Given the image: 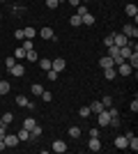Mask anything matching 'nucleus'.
Returning a JSON list of instances; mask_svg holds the SVG:
<instances>
[{"instance_id":"f257e3e1","label":"nucleus","mask_w":138,"mask_h":154,"mask_svg":"<svg viewBox=\"0 0 138 154\" xmlns=\"http://www.w3.org/2000/svg\"><path fill=\"white\" fill-rule=\"evenodd\" d=\"M16 103H19L21 108H30V110H35V103L30 101L26 94H19V97H16Z\"/></svg>"},{"instance_id":"f03ea898","label":"nucleus","mask_w":138,"mask_h":154,"mask_svg":"<svg viewBox=\"0 0 138 154\" xmlns=\"http://www.w3.org/2000/svg\"><path fill=\"white\" fill-rule=\"evenodd\" d=\"M97 122H99V127H108V124H111V115L106 113V108L101 110V113H97Z\"/></svg>"},{"instance_id":"7ed1b4c3","label":"nucleus","mask_w":138,"mask_h":154,"mask_svg":"<svg viewBox=\"0 0 138 154\" xmlns=\"http://www.w3.org/2000/svg\"><path fill=\"white\" fill-rule=\"evenodd\" d=\"M122 35H124V37H138V28L133 26V23H127V26L122 28Z\"/></svg>"},{"instance_id":"20e7f679","label":"nucleus","mask_w":138,"mask_h":154,"mask_svg":"<svg viewBox=\"0 0 138 154\" xmlns=\"http://www.w3.org/2000/svg\"><path fill=\"white\" fill-rule=\"evenodd\" d=\"M113 44L118 46V48H122V46H127V44H129V37H124L122 32H120V35H113Z\"/></svg>"},{"instance_id":"39448f33","label":"nucleus","mask_w":138,"mask_h":154,"mask_svg":"<svg viewBox=\"0 0 138 154\" xmlns=\"http://www.w3.org/2000/svg\"><path fill=\"white\" fill-rule=\"evenodd\" d=\"M65 67H67V62L62 58H55V60H51V69H55L60 74V71H65Z\"/></svg>"},{"instance_id":"423d86ee","label":"nucleus","mask_w":138,"mask_h":154,"mask_svg":"<svg viewBox=\"0 0 138 154\" xmlns=\"http://www.w3.org/2000/svg\"><path fill=\"white\" fill-rule=\"evenodd\" d=\"M51 149H53V152H58V154H62V152H67L69 147H67V143H65V140H53Z\"/></svg>"},{"instance_id":"0eeeda50","label":"nucleus","mask_w":138,"mask_h":154,"mask_svg":"<svg viewBox=\"0 0 138 154\" xmlns=\"http://www.w3.org/2000/svg\"><path fill=\"white\" fill-rule=\"evenodd\" d=\"M9 74H12V76H16V78H21V76H26V67H23V64H14L12 69H9Z\"/></svg>"},{"instance_id":"6e6552de","label":"nucleus","mask_w":138,"mask_h":154,"mask_svg":"<svg viewBox=\"0 0 138 154\" xmlns=\"http://www.w3.org/2000/svg\"><path fill=\"white\" fill-rule=\"evenodd\" d=\"M19 136H12V134H5V145L7 147H16V145H19Z\"/></svg>"},{"instance_id":"1a4fd4ad","label":"nucleus","mask_w":138,"mask_h":154,"mask_svg":"<svg viewBox=\"0 0 138 154\" xmlns=\"http://www.w3.org/2000/svg\"><path fill=\"white\" fill-rule=\"evenodd\" d=\"M87 149H90V152H101V143H99V138H90Z\"/></svg>"},{"instance_id":"9d476101","label":"nucleus","mask_w":138,"mask_h":154,"mask_svg":"<svg viewBox=\"0 0 138 154\" xmlns=\"http://www.w3.org/2000/svg\"><path fill=\"white\" fill-rule=\"evenodd\" d=\"M39 35H41V39H55V32H53V28H48V26L41 28Z\"/></svg>"},{"instance_id":"9b49d317","label":"nucleus","mask_w":138,"mask_h":154,"mask_svg":"<svg viewBox=\"0 0 138 154\" xmlns=\"http://www.w3.org/2000/svg\"><path fill=\"white\" fill-rule=\"evenodd\" d=\"M127 62L131 64V69L136 71V67H138V51H131V55L127 58Z\"/></svg>"},{"instance_id":"f8f14e48","label":"nucleus","mask_w":138,"mask_h":154,"mask_svg":"<svg viewBox=\"0 0 138 154\" xmlns=\"http://www.w3.org/2000/svg\"><path fill=\"white\" fill-rule=\"evenodd\" d=\"M32 37H37V30H35L32 26L23 28V39H32Z\"/></svg>"},{"instance_id":"ddd939ff","label":"nucleus","mask_w":138,"mask_h":154,"mask_svg":"<svg viewBox=\"0 0 138 154\" xmlns=\"http://www.w3.org/2000/svg\"><path fill=\"white\" fill-rule=\"evenodd\" d=\"M39 136H41V127H39V124H35V127L30 129V140H37Z\"/></svg>"},{"instance_id":"4468645a","label":"nucleus","mask_w":138,"mask_h":154,"mask_svg":"<svg viewBox=\"0 0 138 154\" xmlns=\"http://www.w3.org/2000/svg\"><path fill=\"white\" fill-rule=\"evenodd\" d=\"M99 67H101V69H108V67H115V64H113V60L108 58V55H104V58L99 60Z\"/></svg>"},{"instance_id":"2eb2a0df","label":"nucleus","mask_w":138,"mask_h":154,"mask_svg":"<svg viewBox=\"0 0 138 154\" xmlns=\"http://www.w3.org/2000/svg\"><path fill=\"white\" fill-rule=\"evenodd\" d=\"M101 110H104V103H101V101H92L90 103V113L97 115V113H101Z\"/></svg>"},{"instance_id":"dca6fc26","label":"nucleus","mask_w":138,"mask_h":154,"mask_svg":"<svg viewBox=\"0 0 138 154\" xmlns=\"http://www.w3.org/2000/svg\"><path fill=\"white\" fill-rule=\"evenodd\" d=\"M26 60H28V62H37V60H39V53L35 51V48H32V51H26Z\"/></svg>"},{"instance_id":"f3484780","label":"nucleus","mask_w":138,"mask_h":154,"mask_svg":"<svg viewBox=\"0 0 138 154\" xmlns=\"http://www.w3.org/2000/svg\"><path fill=\"white\" fill-rule=\"evenodd\" d=\"M124 12H127V16H138V7L133 5V2H129V5L124 7Z\"/></svg>"},{"instance_id":"a211bd4d","label":"nucleus","mask_w":138,"mask_h":154,"mask_svg":"<svg viewBox=\"0 0 138 154\" xmlns=\"http://www.w3.org/2000/svg\"><path fill=\"white\" fill-rule=\"evenodd\" d=\"M104 76H106V81H113V78L118 76V71H115V67H108V69H104Z\"/></svg>"},{"instance_id":"6ab92c4d","label":"nucleus","mask_w":138,"mask_h":154,"mask_svg":"<svg viewBox=\"0 0 138 154\" xmlns=\"http://www.w3.org/2000/svg\"><path fill=\"white\" fill-rule=\"evenodd\" d=\"M67 134H69V138H76V140H78V138H81V129L78 127H69V129H67Z\"/></svg>"},{"instance_id":"aec40b11","label":"nucleus","mask_w":138,"mask_h":154,"mask_svg":"<svg viewBox=\"0 0 138 154\" xmlns=\"http://www.w3.org/2000/svg\"><path fill=\"white\" fill-rule=\"evenodd\" d=\"M115 147H118V149H127V136H120V138H115Z\"/></svg>"},{"instance_id":"412c9836","label":"nucleus","mask_w":138,"mask_h":154,"mask_svg":"<svg viewBox=\"0 0 138 154\" xmlns=\"http://www.w3.org/2000/svg\"><path fill=\"white\" fill-rule=\"evenodd\" d=\"M16 136H19V140H23V143L30 140V131H28V129H23V127H21V131H19Z\"/></svg>"},{"instance_id":"4be33fe9","label":"nucleus","mask_w":138,"mask_h":154,"mask_svg":"<svg viewBox=\"0 0 138 154\" xmlns=\"http://www.w3.org/2000/svg\"><path fill=\"white\" fill-rule=\"evenodd\" d=\"M35 124H37V120H35V117H26V120H23V129H28V131H30Z\"/></svg>"},{"instance_id":"5701e85b","label":"nucleus","mask_w":138,"mask_h":154,"mask_svg":"<svg viewBox=\"0 0 138 154\" xmlns=\"http://www.w3.org/2000/svg\"><path fill=\"white\" fill-rule=\"evenodd\" d=\"M37 62H39V67H41L44 71H48V69H51V60H48V58H39Z\"/></svg>"},{"instance_id":"b1692460","label":"nucleus","mask_w":138,"mask_h":154,"mask_svg":"<svg viewBox=\"0 0 138 154\" xmlns=\"http://www.w3.org/2000/svg\"><path fill=\"white\" fill-rule=\"evenodd\" d=\"M69 23H72L74 28H78V26H83V21H81V16H78V14H74V16H69Z\"/></svg>"},{"instance_id":"393cba45","label":"nucleus","mask_w":138,"mask_h":154,"mask_svg":"<svg viewBox=\"0 0 138 154\" xmlns=\"http://www.w3.org/2000/svg\"><path fill=\"white\" fill-rule=\"evenodd\" d=\"M9 88H12V85L7 83V81H2V78H0V94L5 97V94H7V92H9Z\"/></svg>"},{"instance_id":"a878e982","label":"nucleus","mask_w":138,"mask_h":154,"mask_svg":"<svg viewBox=\"0 0 138 154\" xmlns=\"http://www.w3.org/2000/svg\"><path fill=\"white\" fill-rule=\"evenodd\" d=\"M76 14H78V16H85V14H87V5H85V2L76 5Z\"/></svg>"},{"instance_id":"bb28decb","label":"nucleus","mask_w":138,"mask_h":154,"mask_svg":"<svg viewBox=\"0 0 138 154\" xmlns=\"http://www.w3.org/2000/svg\"><path fill=\"white\" fill-rule=\"evenodd\" d=\"M81 21H83V23H85V26H92V23H94V16H92V14L87 12L85 16H81Z\"/></svg>"},{"instance_id":"cd10ccee","label":"nucleus","mask_w":138,"mask_h":154,"mask_svg":"<svg viewBox=\"0 0 138 154\" xmlns=\"http://www.w3.org/2000/svg\"><path fill=\"white\" fill-rule=\"evenodd\" d=\"M30 92H32V94H37V97H39L41 92H44V88H41V85H37V83H32V85H30Z\"/></svg>"},{"instance_id":"c85d7f7f","label":"nucleus","mask_w":138,"mask_h":154,"mask_svg":"<svg viewBox=\"0 0 138 154\" xmlns=\"http://www.w3.org/2000/svg\"><path fill=\"white\" fill-rule=\"evenodd\" d=\"M78 115L81 117H90L92 115V113H90V106H81V108H78Z\"/></svg>"},{"instance_id":"c756f323","label":"nucleus","mask_w":138,"mask_h":154,"mask_svg":"<svg viewBox=\"0 0 138 154\" xmlns=\"http://www.w3.org/2000/svg\"><path fill=\"white\" fill-rule=\"evenodd\" d=\"M0 120H2V124H5V127H7V124H12L14 115H12V113H5V115H0Z\"/></svg>"},{"instance_id":"7c9ffc66","label":"nucleus","mask_w":138,"mask_h":154,"mask_svg":"<svg viewBox=\"0 0 138 154\" xmlns=\"http://www.w3.org/2000/svg\"><path fill=\"white\" fill-rule=\"evenodd\" d=\"M16 62H19V60L14 58V55H9V58H5V67H7V69H12V67H14V64H16Z\"/></svg>"},{"instance_id":"2f4dec72","label":"nucleus","mask_w":138,"mask_h":154,"mask_svg":"<svg viewBox=\"0 0 138 154\" xmlns=\"http://www.w3.org/2000/svg\"><path fill=\"white\" fill-rule=\"evenodd\" d=\"M14 58H16V60H23V58H26V51H23V46L14 51Z\"/></svg>"},{"instance_id":"473e14b6","label":"nucleus","mask_w":138,"mask_h":154,"mask_svg":"<svg viewBox=\"0 0 138 154\" xmlns=\"http://www.w3.org/2000/svg\"><path fill=\"white\" fill-rule=\"evenodd\" d=\"M39 97H41V99H44V101H46V103H51V101H53V94H51V92H46V90H44V92H41V94H39Z\"/></svg>"},{"instance_id":"72a5a7b5","label":"nucleus","mask_w":138,"mask_h":154,"mask_svg":"<svg viewBox=\"0 0 138 154\" xmlns=\"http://www.w3.org/2000/svg\"><path fill=\"white\" fill-rule=\"evenodd\" d=\"M32 39H23V51H32Z\"/></svg>"},{"instance_id":"f704fd0d","label":"nucleus","mask_w":138,"mask_h":154,"mask_svg":"<svg viewBox=\"0 0 138 154\" xmlns=\"http://www.w3.org/2000/svg\"><path fill=\"white\" fill-rule=\"evenodd\" d=\"M58 5H60V0H46V7H48V9H58Z\"/></svg>"},{"instance_id":"c9c22d12","label":"nucleus","mask_w":138,"mask_h":154,"mask_svg":"<svg viewBox=\"0 0 138 154\" xmlns=\"http://www.w3.org/2000/svg\"><path fill=\"white\" fill-rule=\"evenodd\" d=\"M46 76H48V81H58V71H55V69H48V71H46Z\"/></svg>"},{"instance_id":"e433bc0d","label":"nucleus","mask_w":138,"mask_h":154,"mask_svg":"<svg viewBox=\"0 0 138 154\" xmlns=\"http://www.w3.org/2000/svg\"><path fill=\"white\" fill-rule=\"evenodd\" d=\"M101 103H104V108H108V106H113V99H111V97H104Z\"/></svg>"},{"instance_id":"4c0bfd02","label":"nucleus","mask_w":138,"mask_h":154,"mask_svg":"<svg viewBox=\"0 0 138 154\" xmlns=\"http://www.w3.org/2000/svg\"><path fill=\"white\" fill-rule=\"evenodd\" d=\"M99 131H101V129H97V127L90 129V138H99Z\"/></svg>"},{"instance_id":"58836bf2","label":"nucleus","mask_w":138,"mask_h":154,"mask_svg":"<svg viewBox=\"0 0 138 154\" xmlns=\"http://www.w3.org/2000/svg\"><path fill=\"white\" fill-rule=\"evenodd\" d=\"M129 108H131L133 113H138V99H136V97H133V101H131V106H129Z\"/></svg>"},{"instance_id":"ea45409f","label":"nucleus","mask_w":138,"mask_h":154,"mask_svg":"<svg viewBox=\"0 0 138 154\" xmlns=\"http://www.w3.org/2000/svg\"><path fill=\"white\" fill-rule=\"evenodd\" d=\"M5 134H7V127H5V124H0V140H5Z\"/></svg>"},{"instance_id":"a19ab883","label":"nucleus","mask_w":138,"mask_h":154,"mask_svg":"<svg viewBox=\"0 0 138 154\" xmlns=\"http://www.w3.org/2000/svg\"><path fill=\"white\" fill-rule=\"evenodd\" d=\"M104 44H106V46H113V35H108V37L104 39Z\"/></svg>"},{"instance_id":"79ce46f5","label":"nucleus","mask_w":138,"mask_h":154,"mask_svg":"<svg viewBox=\"0 0 138 154\" xmlns=\"http://www.w3.org/2000/svg\"><path fill=\"white\" fill-rule=\"evenodd\" d=\"M14 37H16V39H21V42H23V30H16V32H14Z\"/></svg>"},{"instance_id":"37998d69","label":"nucleus","mask_w":138,"mask_h":154,"mask_svg":"<svg viewBox=\"0 0 138 154\" xmlns=\"http://www.w3.org/2000/svg\"><path fill=\"white\" fill-rule=\"evenodd\" d=\"M67 2H69V5H74V7H76V5H81V0H67Z\"/></svg>"},{"instance_id":"c03bdc74","label":"nucleus","mask_w":138,"mask_h":154,"mask_svg":"<svg viewBox=\"0 0 138 154\" xmlns=\"http://www.w3.org/2000/svg\"><path fill=\"white\" fill-rule=\"evenodd\" d=\"M5 147H7V145H5V140H0V152H2Z\"/></svg>"},{"instance_id":"a18cd8bd","label":"nucleus","mask_w":138,"mask_h":154,"mask_svg":"<svg viewBox=\"0 0 138 154\" xmlns=\"http://www.w3.org/2000/svg\"><path fill=\"white\" fill-rule=\"evenodd\" d=\"M0 78H2V71H0Z\"/></svg>"},{"instance_id":"49530a36","label":"nucleus","mask_w":138,"mask_h":154,"mask_svg":"<svg viewBox=\"0 0 138 154\" xmlns=\"http://www.w3.org/2000/svg\"><path fill=\"white\" fill-rule=\"evenodd\" d=\"M0 124H2V120H0Z\"/></svg>"}]
</instances>
